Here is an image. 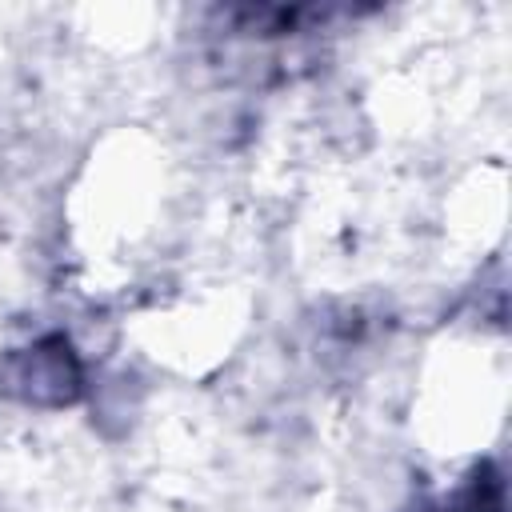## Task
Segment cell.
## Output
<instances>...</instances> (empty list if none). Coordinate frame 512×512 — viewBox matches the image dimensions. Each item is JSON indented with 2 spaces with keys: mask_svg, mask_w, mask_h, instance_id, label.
Listing matches in <instances>:
<instances>
[{
  "mask_svg": "<svg viewBox=\"0 0 512 512\" xmlns=\"http://www.w3.org/2000/svg\"><path fill=\"white\" fill-rule=\"evenodd\" d=\"M0 388L36 408H64L80 396L84 368L64 336H44L0 364Z\"/></svg>",
  "mask_w": 512,
  "mask_h": 512,
  "instance_id": "cell-1",
  "label": "cell"
}]
</instances>
